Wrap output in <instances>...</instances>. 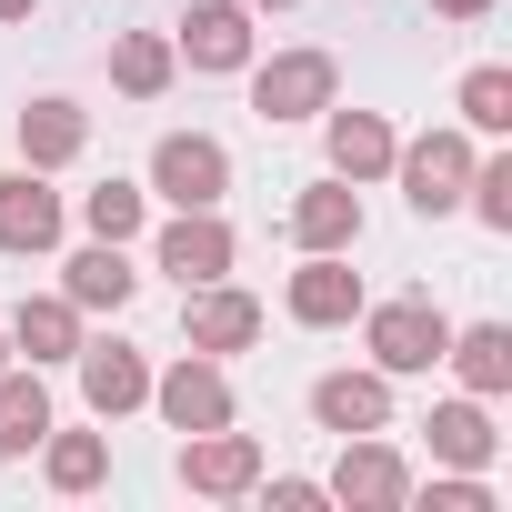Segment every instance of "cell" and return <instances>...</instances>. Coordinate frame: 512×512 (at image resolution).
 Wrapping results in <instances>:
<instances>
[{
  "label": "cell",
  "mask_w": 512,
  "mask_h": 512,
  "mask_svg": "<svg viewBox=\"0 0 512 512\" xmlns=\"http://www.w3.org/2000/svg\"><path fill=\"white\" fill-rule=\"evenodd\" d=\"M151 191H161V201H181V211H211V201L231 191V161H221V141H201V131H171V141L151 151Z\"/></svg>",
  "instance_id": "obj_1"
},
{
  "label": "cell",
  "mask_w": 512,
  "mask_h": 512,
  "mask_svg": "<svg viewBox=\"0 0 512 512\" xmlns=\"http://www.w3.org/2000/svg\"><path fill=\"white\" fill-rule=\"evenodd\" d=\"M432 512H492V492H482V482H442V492H432Z\"/></svg>",
  "instance_id": "obj_28"
},
{
  "label": "cell",
  "mask_w": 512,
  "mask_h": 512,
  "mask_svg": "<svg viewBox=\"0 0 512 512\" xmlns=\"http://www.w3.org/2000/svg\"><path fill=\"white\" fill-rule=\"evenodd\" d=\"M251 472H262V442L231 432V422H211V432L181 442V482L191 492H251Z\"/></svg>",
  "instance_id": "obj_4"
},
{
  "label": "cell",
  "mask_w": 512,
  "mask_h": 512,
  "mask_svg": "<svg viewBox=\"0 0 512 512\" xmlns=\"http://www.w3.org/2000/svg\"><path fill=\"white\" fill-rule=\"evenodd\" d=\"M31 11H41V0H0V21H31Z\"/></svg>",
  "instance_id": "obj_30"
},
{
  "label": "cell",
  "mask_w": 512,
  "mask_h": 512,
  "mask_svg": "<svg viewBox=\"0 0 512 512\" xmlns=\"http://www.w3.org/2000/svg\"><path fill=\"white\" fill-rule=\"evenodd\" d=\"M442 362H462V382H472V392H512V332H502V322H482V332L442 342Z\"/></svg>",
  "instance_id": "obj_20"
},
{
  "label": "cell",
  "mask_w": 512,
  "mask_h": 512,
  "mask_svg": "<svg viewBox=\"0 0 512 512\" xmlns=\"http://www.w3.org/2000/svg\"><path fill=\"white\" fill-rule=\"evenodd\" d=\"M312 422H322V432H382V422H392L382 372H332V382H312Z\"/></svg>",
  "instance_id": "obj_10"
},
{
  "label": "cell",
  "mask_w": 512,
  "mask_h": 512,
  "mask_svg": "<svg viewBox=\"0 0 512 512\" xmlns=\"http://www.w3.org/2000/svg\"><path fill=\"white\" fill-rule=\"evenodd\" d=\"M392 121L382 111H332V171L342 181H372V171H392Z\"/></svg>",
  "instance_id": "obj_14"
},
{
  "label": "cell",
  "mask_w": 512,
  "mask_h": 512,
  "mask_svg": "<svg viewBox=\"0 0 512 512\" xmlns=\"http://www.w3.org/2000/svg\"><path fill=\"white\" fill-rule=\"evenodd\" d=\"M352 312H362V272L342 262V251H312V262L292 272V322L332 332V322H352Z\"/></svg>",
  "instance_id": "obj_6"
},
{
  "label": "cell",
  "mask_w": 512,
  "mask_h": 512,
  "mask_svg": "<svg viewBox=\"0 0 512 512\" xmlns=\"http://www.w3.org/2000/svg\"><path fill=\"white\" fill-rule=\"evenodd\" d=\"M0 372H11V342H0Z\"/></svg>",
  "instance_id": "obj_31"
},
{
  "label": "cell",
  "mask_w": 512,
  "mask_h": 512,
  "mask_svg": "<svg viewBox=\"0 0 512 512\" xmlns=\"http://www.w3.org/2000/svg\"><path fill=\"white\" fill-rule=\"evenodd\" d=\"M11 332H21V352H31V362H71V352H81L71 302H21V322H11Z\"/></svg>",
  "instance_id": "obj_22"
},
{
  "label": "cell",
  "mask_w": 512,
  "mask_h": 512,
  "mask_svg": "<svg viewBox=\"0 0 512 512\" xmlns=\"http://www.w3.org/2000/svg\"><path fill=\"white\" fill-rule=\"evenodd\" d=\"M111 81H121L131 101H151V91H171V41H151V31H131V41L111 51Z\"/></svg>",
  "instance_id": "obj_23"
},
{
  "label": "cell",
  "mask_w": 512,
  "mask_h": 512,
  "mask_svg": "<svg viewBox=\"0 0 512 512\" xmlns=\"http://www.w3.org/2000/svg\"><path fill=\"white\" fill-rule=\"evenodd\" d=\"M292 241H302V251H352V241H362V201H352L342 181L302 191V201H292Z\"/></svg>",
  "instance_id": "obj_13"
},
{
  "label": "cell",
  "mask_w": 512,
  "mask_h": 512,
  "mask_svg": "<svg viewBox=\"0 0 512 512\" xmlns=\"http://www.w3.org/2000/svg\"><path fill=\"white\" fill-rule=\"evenodd\" d=\"M61 241V191H41V171L0 181V251H51Z\"/></svg>",
  "instance_id": "obj_8"
},
{
  "label": "cell",
  "mask_w": 512,
  "mask_h": 512,
  "mask_svg": "<svg viewBox=\"0 0 512 512\" xmlns=\"http://www.w3.org/2000/svg\"><path fill=\"white\" fill-rule=\"evenodd\" d=\"M332 492H342V502H372V512H392V502L412 492V472H402V452H382V442H362V452H342V472H332Z\"/></svg>",
  "instance_id": "obj_16"
},
{
  "label": "cell",
  "mask_w": 512,
  "mask_h": 512,
  "mask_svg": "<svg viewBox=\"0 0 512 512\" xmlns=\"http://www.w3.org/2000/svg\"><path fill=\"white\" fill-rule=\"evenodd\" d=\"M251 332H262V302H251V292H211V282H201V302H191V352H241Z\"/></svg>",
  "instance_id": "obj_15"
},
{
  "label": "cell",
  "mask_w": 512,
  "mask_h": 512,
  "mask_svg": "<svg viewBox=\"0 0 512 512\" xmlns=\"http://www.w3.org/2000/svg\"><path fill=\"white\" fill-rule=\"evenodd\" d=\"M41 432H51V392H41L31 372H0V462L31 452Z\"/></svg>",
  "instance_id": "obj_19"
},
{
  "label": "cell",
  "mask_w": 512,
  "mask_h": 512,
  "mask_svg": "<svg viewBox=\"0 0 512 512\" xmlns=\"http://www.w3.org/2000/svg\"><path fill=\"white\" fill-rule=\"evenodd\" d=\"M402 161V191H412V211L432 221V211H452L462 201V181H472V151L452 141V131H432V141H412V151H392Z\"/></svg>",
  "instance_id": "obj_5"
},
{
  "label": "cell",
  "mask_w": 512,
  "mask_h": 512,
  "mask_svg": "<svg viewBox=\"0 0 512 512\" xmlns=\"http://www.w3.org/2000/svg\"><path fill=\"white\" fill-rule=\"evenodd\" d=\"M181 51H191V71H241L251 61V11H241V0H191Z\"/></svg>",
  "instance_id": "obj_7"
},
{
  "label": "cell",
  "mask_w": 512,
  "mask_h": 512,
  "mask_svg": "<svg viewBox=\"0 0 512 512\" xmlns=\"http://www.w3.org/2000/svg\"><path fill=\"white\" fill-rule=\"evenodd\" d=\"M422 432H432V452H442V462H462V472H482V462H492V422H482V402H442Z\"/></svg>",
  "instance_id": "obj_21"
},
{
  "label": "cell",
  "mask_w": 512,
  "mask_h": 512,
  "mask_svg": "<svg viewBox=\"0 0 512 512\" xmlns=\"http://www.w3.org/2000/svg\"><path fill=\"white\" fill-rule=\"evenodd\" d=\"M161 272H181L191 292H201V282H221V272H231V231H221L211 211H181V221L161 231Z\"/></svg>",
  "instance_id": "obj_11"
},
{
  "label": "cell",
  "mask_w": 512,
  "mask_h": 512,
  "mask_svg": "<svg viewBox=\"0 0 512 512\" xmlns=\"http://www.w3.org/2000/svg\"><path fill=\"white\" fill-rule=\"evenodd\" d=\"M432 11H442V21H482V11H492V0H432Z\"/></svg>",
  "instance_id": "obj_29"
},
{
  "label": "cell",
  "mask_w": 512,
  "mask_h": 512,
  "mask_svg": "<svg viewBox=\"0 0 512 512\" xmlns=\"http://www.w3.org/2000/svg\"><path fill=\"white\" fill-rule=\"evenodd\" d=\"M462 121H472V131H512V71L482 61V71L462 81Z\"/></svg>",
  "instance_id": "obj_24"
},
{
  "label": "cell",
  "mask_w": 512,
  "mask_h": 512,
  "mask_svg": "<svg viewBox=\"0 0 512 512\" xmlns=\"http://www.w3.org/2000/svg\"><path fill=\"white\" fill-rule=\"evenodd\" d=\"M81 362V392H91V412L111 422V412H131V402H151V372H141V352H121V342H91V352H71Z\"/></svg>",
  "instance_id": "obj_12"
},
{
  "label": "cell",
  "mask_w": 512,
  "mask_h": 512,
  "mask_svg": "<svg viewBox=\"0 0 512 512\" xmlns=\"http://www.w3.org/2000/svg\"><path fill=\"white\" fill-rule=\"evenodd\" d=\"M81 221H91L101 241H131V231H141V191H131V181H101V191L81 201Z\"/></svg>",
  "instance_id": "obj_25"
},
{
  "label": "cell",
  "mask_w": 512,
  "mask_h": 512,
  "mask_svg": "<svg viewBox=\"0 0 512 512\" xmlns=\"http://www.w3.org/2000/svg\"><path fill=\"white\" fill-rule=\"evenodd\" d=\"M101 462H111V452H101V432H61V442H51V482H61V492H91V482H101Z\"/></svg>",
  "instance_id": "obj_26"
},
{
  "label": "cell",
  "mask_w": 512,
  "mask_h": 512,
  "mask_svg": "<svg viewBox=\"0 0 512 512\" xmlns=\"http://www.w3.org/2000/svg\"><path fill=\"white\" fill-rule=\"evenodd\" d=\"M81 141H91V121H81L71 101H31V111H21V161H31V171H51V161H71Z\"/></svg>",
  "instance_id": "obj_17"
},
{
  "label": "cell",
  "mask_w": 512,
  "mask_h": 512,
  "mask_svg": "<svg viewBox=\"0 0 512 512\" xmlns=\"http://www.w3.org/2000/svg\"><path fill=\"white\" fill-rule=\"evenodd\" d=\"M131 302V262H121V241H91L81 262H71V312H121Z\"/></svg>",
  "instance_id": "obj_18"
},
{
  "label": "cell",
  "mask_w": 512,
  "mask_h": 512,
  "mask_svg": "<svg viewBox=\"0 0 512 512\" xmlns=\"http://www.w3.org/2000/svg\"><path fill=\"white\" fill-rule=\"evenodd\" d=\"M332 51H282L272 71H251V111L262 121H302V111H332Z\"/></svg>",
  "instance_id": "obj_2"
},
{
  "label": "cell",
  "mask_w": 512,
  "mask_h": 512,
  "mask_svg": "<svg viewBox=\"0 0 512 512\" xmlns=\"http://www.w3.org/2000/svg\"><path fill=\"white\" fill-rule=\"evenodd\" d=\"M442 342H452V322H442L432 302H382V312H372V352H382V372H432Z\"/></svg>",
  "instance_id": "obj_3"
},
{
  "label": "cell",
  "mask_w": 512,
  "mask_h": 512,
  "mask_svg": "<svg viewBox=\"0 0 512 512\" xmlns=\"http://www.w3.org/2000/svg\"><path fill=\"white\" fill-rule=\"evenodd\" d=\"M151 402H161L171 432H211V422H231V382H221L211 362H181L171 382H151Z\"/></svg>",
  "instance_id": "obj_9"
},
{
  "label": "cell",
  "mask_w": 512,
  "mask_h": 512,
  "mask_svg": "<svg viewBox=\"0 0 512 512\" xmlns=\"http://www.w3.org/2000/svg\"><path fill=\"white\" fill-rule=\"evenodd\" d=\"M262 11H292V0H262Z\"/></svg>",
  "instance_id": "obj_32"
},
{
  "label": "cell",
  "mask_w": 512,
  "mask_h": 512,
  "mask_svg": "<svg viewBox=\"0 0 512 512\" xmlns=\"http://www.w3.org/2000/svg\"><path fill=\"white\" fill-rule=\"evenodd\" d=\"M462 191H472V211H482L492 231H512V161H482V171H472Z\"/></svg>",
  "instance_id": "obj_27"
}]
</instances>
